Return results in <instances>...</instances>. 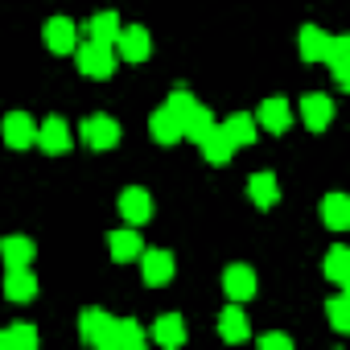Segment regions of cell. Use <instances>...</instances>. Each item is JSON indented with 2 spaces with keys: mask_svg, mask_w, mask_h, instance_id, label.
Segmentation results:
<instances>
[{
  "mask_svg": "<svg viewBox=\"0 0 350 350\" xmlns=\"http://www.w3.org/2000/svg\"><path fill=\"white\" fill-rule=\"evenodd\" d=\"M75 66L87 79H111V70H116V46L87 38L83 46H75Z\"/></svg>",
  "mask_w": 350,
  "mask_h": 350,
  "instance_id": "cell-1",
  "label": "cell"
},
{
  "mask_svg": "<svg viewBox=\"0 0 350 350\" xmlns=\"http://www.w3.org/2000/svg\"><path fill=\"white\" fill-rule=\"evenodd\" d=\"M79 136H83V144H87V148H95V152H107L111 144H120V120H111V116L95 111V116H87V120H83Z\"/></svg>",
  "mask_w": 350,
  "mask_h": 350,
  "instance_id": "cell-2",
  "label": "cell"
},
{
  "mask_svg": "<svg viewBox=\"0 0 350 350\" xmlns=\"http://www.w3.org/2000/svg\"><path fill=\"white\" fill-rule=\"evenodd\" d=\"M0 136H5L9 148L25 152L29 144H38V120L29 111H9L5 120H0Z\"/></svg>",
  "mask_w": 350,
  "mask_h": 350,
  "instance_id": "cell-3",
  "label": "cell"
},
{
  "mask_svg": "<svg viewBox=\"0 0 350 350\" xmlns=\"http://www.w3.org/2000/svg\"><path fill=\"white\" fill-rule=\"evenodd\" d=\"M136 260H140V276H144L148 288L169 284L173 280V268H178V264H173V252H165V247H144Z\"/></svg>",
  "mask_w": 350,
  "mask_h": 350,
  "instance_id": "cell-4",
  "label": "cell"
},
{
  "mask_svg": "<svg viewBox=\"0 0 350 350\" xmlns=\"http://www.w3.org/2000/svg\"><path fill=\"white\" fill-rule=\"evenodd\" d=\"M111 46H116V58H124V62H132V66H140V62L152 54V38H148L144 25H124Z\"/></svg>",
  "mask_w": 350,
  "mask_h": 350,
  "instance_id": "cell-5",
  "label": "cell"
},
{
  "mask_svg": "<svg viewBox=\"0 0 350 350\" xmlns=\"http://www.w3.org/2000/svg\"><path fill=\"white\" fill-rule=\"evenodd\" d=\"M111 313L107 309H99V305H91V309H83L79 313V338L87 342V346H111Z\"/></svg>",
  "mask_w": 350,
  "mask_h": 350,
  "instance_id": "cell-6",
  "label": "cell"
},
{
  "mask_svg": "<svg viewBox=\"0 0 350 350\" xmlns=\"http://www.w3.org/2000/svg\"><path fill=\"white\" fill-rule=\"evenodd\" d=\"M42 42H46V50L50 54H75V46H79V29H75V21L70 17H50L46 25H42Z\"/></svg>",
  "mask_w": 350,
  "mask_h": 350,
  "instance_id": "cell-7",
  "label": "cell"
},
{
  "mask_svg": "<svg viewBox=\"0 0 350 350\" xmlns=\"http://www.w3.org/2000/svg\"><path fill=\"white\" fill-rule=\"evenodd\" d=\"M256 124H260L264 132H272V136H284V132L293 128V103H288V99H280V95L264 99V103H260V111H256Z\"/></svg>",
  "mask_w": 350,
  "mask_h": 350,
  "instance_id": "cell-8",
  "label": "cell"
},
{
  "mask_svg": "<svg viewBox=\"0 0 350 350\" xmlns=\"http://www.w3.org/2000/svg\"><path fill=\"white\" fill-rule=\"evenodd\" d=\"M116 206H120V219H124L128 227H140V223L152 219V194H148L144 186H128Z\"/></svg>",
  "mask_w": 350,
  "mask_h": 350,
  "instance_id": "cell-9",
  "label": "cell"
},
{
  "mask_svg": "<svg viewBox=\"0 0 350 350\" xmlns=\"http://www.w3.org/2000/svg\"><path fill=\"white\" fill-rule=\"evenodd\" d=\"M70 128H66V120L62 116H50V120H42L38 124V148L42 152H50V157H62V152H70Z\"/></svg>",
  "mask_w": 350,
  "mask_h": 350,
  "instance_id": "cell-10",
  "label": "cell"
},
{
  "mask_svg": "<svg viewBox=\"0 0 350 350\" xmlns=\"http://www.w3.org/2000/svg\"><path fill=\"white\" fill-rule=\"evenodd\" d=\"M256 288H260V284H256V272H252L247 264H227V268H223V293H227L231 301L243 305V301L256 297Z\"/></svg>",
  "mask_w": 350,
  "mask_h": 350,
  "instance_id": "cell-11",
  "label": "cell"
},
{
  "mask_svg": "<svg viewBox=\"0 0 350 350\" xmlns=\"http://www.w3.org/2000/svg\"><path fill=\"white\" fill-rule=\"evenodd\" d=\"M321 62L334 70V83H338L342 91H350V38H329Z\"/></svg>",
  "mask_w": 350,
  "mask_h": 350,
  "instance_id": "cell-12",
  "label": "cell"
},
{
  "mask_svg": "<svg viewBox=\"0 0 350 350\" xmlns=\"http://www.w3.org/2000/svg\"><path fill=\"white\" fill-rule=\"evenodd\" d=\"M38 256V243L29 235H5L0 239V260H5V268H29Z\"/></svg>",
  "mask_w": 350,
  "mask_h": 350,
  "instance_id": "cell-13",
  "label": "cell"
},
{
  "mask_svg": "<svg viewBox=\"0 0 350 350\" xmlns=\"http://www.w3.org/2000/svg\"><path fill=\"white\" fill-rule=\"evenodd\" d=\"M301 120L309 132H325L329 120H334V99L329 95H305L301 99Z\"/></svg>",
  "mask_w": 350,
  "mask_h": 350,
  "instance_id": "cell-14",
  "label": "cell"
},
{
  "mask_svg": "<svg viewBox=\"0 0 350 350\" xmlns=\"http://www.w3.org/2000/svg\"><path fill=\"white\" fill-rule=\"evenodd\" d=\"M107 247H111V260H116V264H128V260H136V256L144 252V239H140L136 227H116V231L107 235Z\"/></svg>",
  "mask_w": 350,
  "mask_h": 350,
  "instance_id": "cell-15",
  "label": "cell"
},
{
  "mask_svg": "<svg viewBox=\"0 0 350 350\" xmlns=\"http://www.w3.org/2000/svg\"><path fill=\"white\" fill-rule=\"evenodd\" d=\"M247 198H252L260 211L276 206V198H280V186H276V173H272V169H260V173H252V178H247Z\"/></svg>",
  "mask_w": 350,
  "mask_h": 350,
  "instance_id": "cell-16",
  "label": "cell"
},
{
  "mask_svg": "<svg viewBox=\"0 0 350 350\" xmlns=\"http://www.w3.org/2000/svg\"><path fill=\"white\" fill-rule=\"evenodd\" d=\"M219 128L227 132V140H231L235 148H247V144H256V132H260L256 116H247V111H231V116H227Z\"/></svg>",
  "mask_w": 350,
  "mask_h": 350,
  "instance_id": "cell-17",
  "label": "cell"
},
{
  "mask_svg": "<svg viewBox=\"0 0 350 350\" xmlns=\"http://www.w3.org/2000/svg\"><path fill=\"white\" fill-rule=\"evenodd\" d=\"M5 297H9L13 305L33 301V297H38V276H33L29 268H9V272H5Z\"/></svg>",
  "mask_w": 350,
  "mask_h": 350,
  "instance_id": "cell-18",
  "label": "cell"
},
{
  "mask_svg": "<svg viewBox=\"0 0 350 350\" xmlns=\"http://www.w3.org/2000/svg\"><path fill=\"white\" fill-rule=\"evenodd\" d=\"M148 132H152V140H157V144H178V140H182V120L161 103V107L148 116Z\"/></svg>",
  "mask_w": 350,
  "mask_h": 350,
  "instance_id": "cell-19",
  "label": "cell"
},
{
  "mask_svg": "<svg viewBox=\"0 0 350 350\" xmlns=\"http://www.w3.org/2000/svg\"><path fill=\"white\" fill-rule=\"evenodd\" d=\"M152 342L157 346H182L186 342V317H178V313H161L157 321H152Z\"/></svg>",
  "mask_w": 350,
  "mask_h": 350,
  "instance_id": "cell-20",
  "label": "cell"
},
{
  "mask_svg": "<svg viewBox=\"0 0 350 350\" xmlns=\"http://www.w3.org/2000/svg\"><path fill=\"white\" fill-rule=\"evenodd\" d=\"M325 46H329V33H325L321 25H301V33H297V50H301L305 62H321V58H325Z\"/></svg>",
  "mask_w": 350,
  "mask_h": 350,
  "instance_id": "cell-21",
  "label": "cell"
},
{
  "mask_svg": "<svg viewBox=\"0 0 350 350\" xmlns=\"http://www.w3.org/2000/svg\"><path fill=\"white\" fill-rule=\"evenodd\" d=\"M198 148H202V157H206L211 165H227V161L235 157V144L227 140V132H223L219 124H215V128H211V132L198 140Z\"/></svg>",
  "mask_w": 350,
  "mask_h": 350,
  "instance_id": "cell-22",
  "label": "cell"
},
{
  "mask_svg": "<svg viewBox=\"0 0 350 350\" xmlns=\"http://www.w3.org/2000/svg\"><path fill=\"white\" fill-rule=\"evenodd\" d=\"M247 334H252V325H247V317H243L239 301H231V305L219 313V338H223V342H243Z\"/></svg>",
  "mask_w": 350,
  "mask_h": 350,
  "instance_id": "cell-23",
  "label": "cell"
},
{
  "mask_svg": "<svg viewBox=\"0 0 350 350\" xmlns=\"http://www.w3.org/2000/svg\"><path fill=\"white\" fill-rule=\"evenodd\" d=\"M144 346V329L132 317H116L111 321V346L107 350H140Z\"/></svg>",
  "mask_w": 350,
  "mask_h": 350,
  "instance_id": "cell-24",
  "label": "cell"
},
{
  "mask_svg": "<svg viewBox=\"0 0 350 350\" xmlns=\"http://www.w3.org/2000/svg\"><path fill=\"white\" fill-rule=\"evenodd\" d=\"M215 124H219V120H215V111H211L206 103H194V107H190V116L182 120V136L198 144V140H202V136H206Z\"/></svg>",
  "mask_w": 350,
  "mask_h": 350,
  "instance_id": "cell-25",
  "label": "cell"
},
{
  "mask_svg": "<svg viewBox=\"0 0 350 350\" xmlns=\"http://www.w3.org/2000/svg\"><path fill=\"white\" fill-rule=\"evenodd\" d=\"M120 29H124V25H120V13H111V9H103V13H95V17L87 21V38H91V42H107V46H111V42L120 38Z\"/></svg>",
  "mask_w": 350,
  "mask_h": 350,
  "instance_id": "cell-26",
  "label": "cell"
},
{
  "mask_svg": "<svg viewBox=\"0 0 350 350\" xmlns=\"http://www.w3.org/2000/svg\"><path fill=\"white\" fill-rule=\"evenodd\" d=\"M321 219H325L329 231H346V227H350V198H346V194H325Z\"/></svg>",
  "mask_w": 350,
  "mask_h": 350,
  "instance_id": "cell-27",
  "label": "cell"
},
{
  "mask_svg": "<svg viewBox=\"0 0 350 350\" xmlns=\"http://www.w3.org/2000/svg\"><path fill=\"white\" fill-rule=\"evenodd\" d=\"M325 276L334 280V284H350V247L346 243H334L329 252H325Z\"/></svg>",
  "mask_w": 350,
  "mask_h": 350,
  "instance_id": "cell-28",
  "label": "cell"
},
{
  "mask_svg": "<svg viewBox=\"0 0 350 350\" xmlns=\"http://www.w3.org/2000/svg\"><path fill=\"white\" fill-rule=\"evenodd\" d=\"M38 346V329L33 325H9L0 329V350H33Z\"/></svg>",
  "mask_w": 350,
  "mask_h": 350,
  "instance_id": "cell-29",
  "label": "cell"
},
{
  "mask_svg": "<svg viewBox=\"0 0 350 350\" xmlns=\"http://www.w3.org/2000/svg\"><path fill=\"white\" fill-rule=\"evenodd\" d=\"M325 313H329V325H334L338 334H346V329H350V297H346V293L329 297V301H325Z\"/></svg>",
  "mask_w": 350,
  "mask_h": 350,
  "instance_id": "cell-30",
  "label": "cell"
},
{
  "mask_svg": "<svg viewBox=\"0 0 350 350\" xmlns=\"http://www.w3.org/2000/svg\"><path fill=\"white\" fill-rule=\"evenodd\" d=\"M194 103H198V99H194V91H190L186 83H182V87H173V91H169V99H165V107H169L173 116H178V120H186Z\"/></svg>",
  "mask_w": 350,
  "mask_h": 350,
  "instance_id": "cell-31",
  "label": "cell"
},
{
  "mask_svg": "<svg viewBox=\"0 0 350 350\" xmlns=\"http://www.w3.org/2000/svg\"><path fill=\"white\" fill-rule=\"evenodd\" d=\"M260 346L264 350H293V338L288 334H260Z\"/></svg>",
  "mask_w": 350,
  "mask_h": 350,
  "instance_id": "cell-32",
  "label": "cell"
}]
</instances>
